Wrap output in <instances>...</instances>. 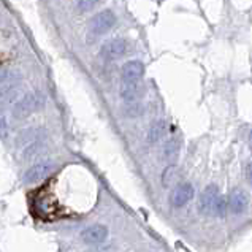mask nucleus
Wrapping results in <instances>:
<instances>
[{
  "mask_svg": "<svg viewBox=\"0 0 252 252\" xmlns=\"http://www.w3.org/2000/svg\"><path fill=\"white\" fill-rule=\"evenodd\" d=\"M116 24V16H114V13L110 11V10H105V11H100L98 14H95L92 19H91V31L94 33H105L108 32L110 29Z\"/></svg>",
  "mask_w": 252,
  "mask_h": 252,
  "instance_id": "5",
  "label": "nucleus"
},
{
  "mask_svg": "<svg viewBox=\"0 0 252 252\" xmlns=\"http://www.w3.org/2000/svg\"><path fill=\"white\" fill-rule=\"evenodd\" d=\"M141 95V86L140 83H122L121 86V97L126 102L132 103L136 98H140Z\"/></svg>",
  "mask_w": 252,
  "mask_h": 252,
  "instance_id": "12",
  "label": "nucleus"
},
{
  "mask_svg": "<svg viewBox=\"0 0 252 252\" xmlns=\"http://www.w3.org/2000/svg\"><path fill=\"white\" fill-rule=\"evenodd\" d=\"M181 178H183L181 170H179L176 165H170L168 168H165L163 175H162V184H163V187L176 186L181 183Z\"/></svg>",
  "mask_w": 252,
  "mask_h": 252,
  "instance_id": "13",
  "label": "nucleus"
},
{
  "mask_svg": "<svg viewBox=\"0 0 252 252\" xmlns=\"http://www.w3.org/2000/svg\"><path fill=\"white\" fill-rule=\"evenodd\" d=\"M227 211H228L227 198H225V197H222V195H219L218 200H216V203H214L213 214H214V216H218V218H224V216L227 214Z\"/></svg>",
  "mask_w": 252,
  "mask_h": 252,
  "instance_id": "17",
  "label": "nucleus"
},
{
  "mask_svg": "<svg viewBox=\"0 0 252 252\" xmlns=\"http://www.w3.org/2000/svg\"><path fill=\"white\" fill-rule=\"evenodd\" d=\"M97 2L98 0H78V8L80 11H89L97 5Z\"/></svg>",
  "mask_w": 252,
  "mask_h": 252,
  "instance_id": "19",
  "label": "nucleus"
},
{
  "mask_svg": "<svg viewBox=\"0 0 252 252\" xmlns=\"http://www.w3.org/2000/svg\"><path fill=\"white\" fill-rule=\"evenodd\" d=\"M126 51H127V43L124 40L118 38V40L106 41L102 46V49H100V54H102V57L106 61H114L124 56Z\"/></svg>",
  "mask_w": 252,
  "mask_h": 252,
  "instance_id": "8",
  "label": "nucleus"
},
{
  "mask_svg": "<svg viewBox=\"0 0 252 252\" xmlns=\"http://www.w3.org/2000/svg\"><path fill=\"white\" fill-rule=\"evenodd\" d=\"M11 73L6 68H3V67H0V86H2L6 80H8V76H10Z\"/></svg>",
  "mask_w": 252,
  "mask_h": 252,
  "instance_id": "22",
  "label": "nucleus"
},
{
  "mask_svg": "<svg viewBox=\"0 0 252 252\" xmlns=\"http://www.w3.org/2000/svg\"><path fill=\"white\" fill-rule=\"evenodd\" d=\"M106 236H108V228L102 224L91 225L88 228H84L81 233L83 241L88 244H100L106 240Z\"/></svg>",
  "mask_w": 252,
  "mask_h": 252,
  "instance_id": "10",
  "label": "nucleus"
},
{
  "mask_svg": "<svg viewBox=\"0 0 252 252\" xmlns=\"http://www.w3.org/2000/svg\"><path fill=\"white\" fill-rule=\"evenodd\" d=\"M127 114L128 116H138V114H141V106L140 105H130L127 110Z\"/></svg>",
  "mask_w": 252,
  "mask_h": 252,
  "instance_id": "20",
  "label": "nucleus"
},
{
  "mask_svg": "<svg viewBox=\"0 0 252 252\" xmlns=\"http://www.w3.org/2000/svg\"><path fill=\"white\" fill-rule=\"evenodd\" d=\"M145 73V65L140 61H130L122 67V83H140Z\"/></svg>",
  "mask_w": 252,
  "mask_h": 252,
  "instance_id": "9",
  "label": "nucleus"
},
{
  "mask_svg": "<svg viewBox=\"0 0 252 252\" xmlns=\"http://www.w3.org/2000/svg\"><path fill=\"white\" fill-rule=\"evenodd\" d=\"M19 84L18 80H14V76L10 75L8 80H6L2 86H0V106H10L18 102L19 97Z\"/></svg>",
  "mask_w": 252,
  "mask_h": 252,
  "instance_id": "4",
  "label": "nucleus"
},
{
  "mask_svg": "<svg viewBox=\"0 0 252 252\" xmlns=\"http://www.w3.org/2000/svg\"><path fill=\"white\" fill-rule=\"evenodd\" d=\"M179 154V141L178 140H168L163 146V157L167 160H175Z\"/></svg>",
  "mask_w": 252,
  "mask_h": 252,
  "instance_id": "15",
  "label": "nucleus"
},
{
  "mask_svg": "<svg viewBox=\"0 0 252 252\" xmlns=\"http://www.w3.org/2000/svg\"><path fill=\"white\" fill-rule=\"evenodd\" d=\"M45 103V98H43L41 94L38 92H32L27 94L23 98H19L13 106V116L14 119H26L31 116L32 113L38 111L40 108Z\"/></svg>",
  "mask_w": 252,
  "mask_h": 252,
  "instance_id": "2",
  "label": "nucleus"
},
{
  "mask_svg": "<svg viewBox=\"0 0 252 252\" xmlns=\"http://www.w3.org/2000/svg\"><path fill=\"white\" fill-rule=\"evenodd\" d=\"M227 205H228V211L232 214H243L248 210L249 205V197L248 193L243 189H235L227 198Z\"/></svg>",
  "mask_w": 252,
  "mask_h": 252,
  "instance_id": "7",
  "label": "nucleus"
},
{
  "mask_svg": "<svg viewBox=\"0 0 252 252\" xmlns=\"http://www.w3.org/2000/svg\"><path fill=\"white\" fill-rule=\"evenodd\" d=\"M53 168H54L53 162L43 160L37 165H33V167L26 173V181L27 183H38L43 178H46L49 173L53 171Z\"/></svg>",
  "mask_w": 252,
  "mask_h": 252,
  "instance_id": "11",
  "label": "nucleus"
},
{
  "mask_svg": "<svg viewBox=\"0 0 252 252\" xmlns=\"http://www.w3.org/2000/svg\"><path fill=\"white\" fill-rule=\"evenodd\" d=\"M40 130H37V128H31V130H26L23 132L19 136H18V145L19 146H29L32 145V143L37 141V136H38Z\"/></svg>",
  "mask_w": 252,
  "mask_h": 252,
  "instance_id": "16",
  "label": "nucleus"
},
{
  "mask_svg": "<svg viewBox=\"0 0 252 252\" xmlns=\"http://www.w3.org/2000/svg\"><path fill=\"white\" fill-rule=\"evenodd\" d=\"M43 151V145L40 141H35L32 145H29L24 151V159H33V157H37L40 153Z\"/></svg>",
  "mask_w": 252,
  "mask_h": 252,
  "instance_id": "18",
  "label": "nucleus"
},
{
  "mask_svg": "<svg viewBox=\"0 0 252 252\" xmlns=\"http://www.w3.org/2000/svg\"><path fill=\"white\" fill-rule=\"evenodd\" d=\"M246 179H248V183L252 186V162H249L248 167H246Z\"/></svg>",
  "mask_w": 252,
  "mask_h": 252,
  "instance_id": "23",
  "label": "nucleus"
},
{
  "mask_svg": "<svg viewBox=\"0 0 252 252\" xmlns=\"http://www.w3.org/2000/svg\"><path fill=\"white\" fill-rule=\"evenodd\" d=\"M165 128H167V126H165L163 121H156L154 124L151 126L149 132H148V141L151 145H154V143H157L162 138L165 133Z\"/></svg>",
  "mask_w": 252,
  "mask_h": 252,
  "instance_id": "14",
  "label": "nucleus"
},
{
  "mask_svg": "<svg viewBox=\"0 0 252 252\" xmlns=\"http://www.w3.org/2000/svg\"><path fill=\"white\" fill-rule=\"evenodd\" d=\"M219 195H220V193H219L218 186H214V184L208 186L206 189L201 192V195H200V200H198V211L201 214H205V216L213 214L214 203H216V200H218Z\"/></svg>",
  "mask_w": 252,
  "mask_h": 252,
  "instance_id": "6",
  "label": "nucleus"
},
{
  "mask_svg": "<svg viewBox=\"0 0 252 252\" xmlns=\"http://www.w3.org/2000/svg\"><path fill=\"white\" fill-rule=\"evenodd\" d=\"M195 195L193 186L190 183H179L170 193V205L173 208H184Z\"/></svg>",
  "mask_w": 252,
  "mask_h": 252,
  "instance_id": "3",
  "label": "nucleus"
},
{
  "mask_svg": "<svg viewBox=\"0 0 252 252\" xmlns=\"http://www.w3.org/2000/svg\"><path fill=\"white\" fill-rule=\"evenodd\" d=\"M31 210L35 218L41 220H53L63 216V210L49 186L41 187L31 195Z\"/></svg>",
  "mask_w": 252,
  "mask_h": 252,
  "instance_id": "1",
  "label": "nucleus"
},
{
  "mask_svg": "<svg viewBox=\"0 0 252 252\" xmlns=\"http://www.w3.org/2000/svg\"><path fill=\"white\" fill-rule=\"evenodd\" d=\"M6 133H8V126H6V121L5 118H0V136H6Z\"/></svg>",
  "mask_w": 252,
  "mask_h": 252,
  "instance_id": "21",
  "label": "nucleus"
}]
</instances>
